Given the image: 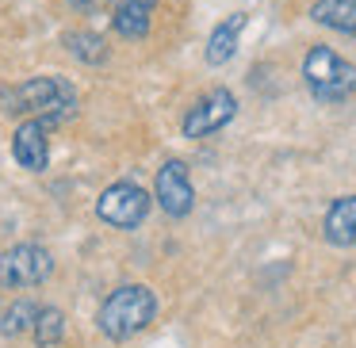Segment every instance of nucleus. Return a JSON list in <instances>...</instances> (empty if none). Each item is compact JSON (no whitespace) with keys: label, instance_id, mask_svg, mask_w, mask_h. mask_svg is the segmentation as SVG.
Here are the masks:
<instances>
[{"label":"nucleus","instance_id":"obj_1","mask_svg":"<svg viewBox=\"0 0 356 348\" xmlns=\"http://www.w3.org/2000/svg\"><path fill=\"white\" fill-rule=\"evenodd\" d=\"M0 103L8 115H39V119H50V123H65V119L77 111V96L65 81L58 77H31L24 85H12L0 92Z\"/></svg>","mask_w":356,"mask_h":348},{"label":"nucleus","instance_id":"obj_2","mask_svg":"<svg viewBox=\"0 0 356 348\" xmlns=\"http://www.w3.org/2000/svg\"><path fill=\"white\" fill-rule=\"evenodd\" d=\"M154 314H157L154 291H149V287H142V283H123V287H115V291L104 299L100 317H96V322H100L104 337L119 345V340L138 337V333L154 322Z\"/></svg>","mask_w":356,"mask_h":348},{"label":"nucleus","instance_id":"obj_3","mask_svg":"<svg viewBox=\"0 0 356 348\" xmlns=\"http://www.w3.org/2000/svg\"><path fill=\"white\" fill-rule=\"evenodd\" d=\"M302 81L322 103H341L356 92V65L330 47H310L302 58Z\"/></svg>","mask_w":356,"mask_h":348},{"label":"nucleus","instance_id":"obj_4","mask_svg":"<svg viewBox=\"0 0 356 348\" xmlns=\"http://www.w3.org/2000/svg\"><path fill=\"white\" fill-rule=\"evenodd\" d=\"M50 272H54V256L35 241H24V245H12L8 253H0V287H39L50 279Z\"/></svg>","mask_w":356,"mask_h":348},{"label":"nucleus","instance_id":"obj_5","mask_svg":"<svg viewBox=\"0 0 356 348\" xmlns=\"http://www.w3.org/2000/svg\"><path fill=\"white\" fill-rule=\"evenodd\" d=\"M96 215L119 230H138L149 215V192L131 180H119V184L104 188V195L96 199Z\"/></svg>","mask_w":356,"mask_h":348},{"label":"nucleus","instance_id":"obj_6","mask_svg":"<svg viewBox=\"0 0 356 348\" xmlns=\"http://www.w3.org/2000/svg\"><path fill=\"white\" fill-rule=\"evenodd\" d=\"M234 115H238V100H234L230 88H211L207 96H200V100L184 111L180 131H184V138H207V134L222 131Z\"/></svg>","mask_w":356,"mask_h":348},{"label":"nucleus","instance_id":"obj_7","mask_svg":"<svg viewBox=\"0 0 356 348\" xmlns=\"http://www.w3.org/2000/svg\"><path fill=\"white\" fill-rule=\"evenodd\" d=\"M154 199L161 203V210L169 218H184L192 215L195 207V188L192 176H188V165L184 161H165L154 176Z\"/></svg>","mask_w":356,"mask_h":348},{"label":"nucleus","instance_id":"obj_8","mask_svg":"<svg viewBox=\"0 0 356 348\" xmlns=\"http://www.w3.org/2000/svg\"><path fill=\"white\" fill-rule=\"evenodd\" d=\"M50 126L54 123H50V119H39V115L19 123L16 138H12V157H16L27 172H42L50 165V138H47Z\"/></svg>","mask_w":356,"mask_h":348},{"label":"nucleus","instance_id":"obj_9","mask_svg":"<svg viewBox=\"0 0 356 348\" xmlns=\"http://www.w3.org/2000/svg\"><path fill=\"white\" fill-rule=\"evenodd\" d=\"M245 24H249L245 12H234V16H226L222 24L211 31V39H207V65H226L234 54H238V42H241Z\"/></svg>","mask_w":356,"mask_h":348},{"label":"nucleus","instance_id":"obj_10","mask_svg":"<svg viewBox=\"0 0 356 348\" xmlns=\"http://www.w3.org/2000/svg\"><path fill=\"white\" fill-rule=\"evenodd\" d=\"M322 233H325V241L337 245V249L356 245V195H345V199H337L325 210Z\"/></svg>","mask_w":356,"mask_h":348},{"label":"nucleus","instance_id":"obj_11","mask_svg":"<svg viewBox=\"0 0 356 348\" xmlns=\"http://www.w3.org/2000/svg\"><path fill=\"white\" fill-rule=\"evenodd\" d=\"M154 4L157 0H123L111 16V27H115L123 39H146L149 24H154Z\"/></svg>","mask_w":356,"mask_h":348},{"label":"nucleus","instance_id":"obj_12","mask_svg":"<svg viewBox=\"0 0 356 348\" xmlns=\"http://www.w3.org/2000/svg\"><path fill=\"white\" fill-rule=\"evenodd\" d=\"M310 19L337 35H356V0H314Z\"/></svg>","mask_w":356,"mask_h":348},{"label":"nucleus","instance_id":"obj_13","mask_svg":"<svg viewBox=\"0 0 356 348\" xmlns=\"http://www.w3.org/2000/svg\"><path fill=\"white\" fill-rule=\"evenodd\" d=\"M65 47H70V54L77 58V62H85V65L108 62V42H104L96 31H70L65 35Z\"/></svg>","mask_w":356,"mask_h":348},{"label":"nucleus","instance_id":"obj_14","mask_svg":"<svg viewBox=\"0 0 356 348\" xmlns=\"http://www.w3.org/2000/svg\"><path fill=\"white\" fill-rule=\"evenodd\" d=\"M31 333H35V345H39V348H54L58 340L65 337V314H62L58 306L39 310V314H35Z\"/></svg>","mask_w":356,"mask_h":348},{"label":"nucleus","instance_id":"obj_15","mask_svg":"<svg viewBox=\"0 0 356 348\" xmlns=\"http://www.w3.org/2000/svg\"><path fill=\"white\" fill-rule=\"evenodd\" d=\"M35 314H39V306H35L31 299L12 302V306L0 314V333H4V337H19V333H27L35 325Z\"/></svg>","mask_w":356,"mask_h":348},{"label":"nucleus","instance_id":"obj_16","mask_svg":"<svg viewBox=\"0 0 356 348\" xmlns=\"http://www.w3.org/2000/svg\"><path fill=\"white\" fill-rule=\"evenodd\" d=\"M77 12H92V8H100V4H108V0H70Z\"/></svg>","mask_w":356,"mask_h":348}]
</instances>
